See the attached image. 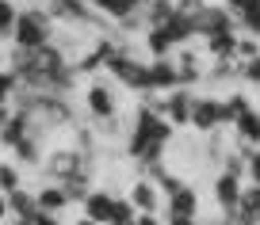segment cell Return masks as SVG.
Instances as JSON below:
<instances>
[{
    "label": "cell",
    "instance_id": "cb8c5ba5",
    "mask_svg": "<svg viewBox=\"0 0 260 225\" xmlns=\"http://www.w3.org/2000/svg\"><path fill=\"white\" fill-rule=\"evenodd\" d=\"M134 206H130V199H115V214H111V221L107 225H134Z\"/></svg>",
    "mask_w": 260,
    "mask_h": 225
},
{
    "label": "cell",
    "instance_id": "74e56055",
    "mask_svg": "<svg viewBox=\"0 0 260 225\" xmlns=\"http://www.w3.org/2000/svg\"><path fill=\"white\" fill-rule=\"evenodd\" d=\"M77 225H96V221H92V217H81V221H77Z\"/></svg>",
    "mask_w": 260,
    "mask_h": 225
},
{
    "label": "cell",
    "instance_id": "9a60e30c",
    "mask_svg": "<svg viewBox=\"0 0 260 225\" xmlns=\"http://www.w3.org/2000/svg\"><path fill=\"white\" fill-rule=\"evenodd\" d=\"M8 210H12L16 217H23V221H35V217H39V199H35V195H27L23 187H19V191L8 195Z\"/></svg>",
    "mask_w": 260,
    "mask_h": 225
},
{
    "label": "cell",
    "instance_id": "ab89813d",
    "mask_svg": "<svg viewBox=\"0 0 260 225\" xmlns=\"http://www.w3.org/2000/svg\"><path fill=\"white\" fill-rule=\"evenodd\" d=\"M92 4H100V0H92Z\"/></svg>",
    "mask_w": 260,
    "mask_h": 225
},
{
    "label": "cell",
    "instance_id": "8fae6325",
    "mask_svg": "<svg viewBox=\"0 0 260 225\" xmlns=\"http://www.w3.org/2000/svg\"><path fill=\"white\" fill-rule=\"evenodd\" d=\"M84 103H88V111L96 115L100 122H104V119H115V96H111V88H107V84H92L88 96H84Z\"/></svg>",
    "mask_w": 260,
    "mask_h": 225
},
{
    "label": "cell",
    "instance_id": "5b68a950",
    "mask_svg": "<svg viewBox=\"0 0 260 225\" xmlns=\"http://www.w3.org/2000/svg\"><path fill=\"white\" fill-rule=\"evenodd\" d=\"M222 31H237V19L230 16L226 8H211V4H207L203 16L195 19V34H207V39H211V34H222Z\"/></svg>",
    "mask_w": 260,
    "mask_h": 225
},
{
    "label": "cell",
    "instance_id": "836d02e7",
    "mask_svg": "<svg viewBox=\"0 0 260 225\" xmlns=\"http://www.w3.org/2000/svg\"><path fill=\"white\" fill-rule=\"evenodd\" d=\"M169 225H195V217H176V214H172Z\"/></svg>",
    "mask_w": 260,
    "mask_h": 225
},
{
    "label": "cell",
    "instance_id": "7402d4cb",
    "mask_svg": "<svg viewBox=\"0 0 260 225\" xmlns=\"http://www.w3.org/2000/svg\"><path fill=\"white\" fill-rule=\"evenodd\" d=\"M111 54H115V46H111V42H96V50H92V54L81 61V69H84V72L100 69V65H107V57H111Z\"/></svg>",
    "mask_w": 260,
    "mask_h": 225
},
{
    "label": "cell",
    "instance_id": "e0dca14e",
    "mask_svg": "<svg viewBox=\"0 0 260 225\" xmlns=\"http://www.w3.org/2000/svg\"><path fill=\"white\" fill-rule=\"evenodd\" d=\"M234 214H241L245 221L260 225V183H252L249 191H241V199H237V210Z\"/></svg>",
    "mask_w": 260,
    "mask_h": 225
},
{
    "label": "cell",
    "instance_id": "2e32d148",
    "mask_svg": "<svg viewBox=\"0 0 260 225\" xmlns=\"http://www.w3.org/2000/svg\"><path fill=\"white\" fill-rule=\"evenodd\" d=\"M157 27H161V31L169 34V42H172V46H180V42H187V39L195 34V27L187 23V19H180L176 12H169V16H165V19H161Z\"/></svg>",
    "mask_w": 260,
    "mask_h": 225
},
{
    "label": "cell",
    "instance_id": "f1b7e54d",
    "mask_svg": "<svg viewBox=\"0 0 260 225\" xmlns=\"http://www.w3.org/2000/svg\"><path fill=\"white\" fill-rule=\"evenodd\" d=\"M16 81H19L16 72H0V103H4V99L16 92Z\"/></svg>",
    "mask_w": 260,
    "mask_h": 225
},
{
    "label": "cell",
    "instance_id": "d590c367",
    "mask_svg": "<svg viewBox=\"0 0 260 225\" xmlns=\"http://www.w3.org/2000/svg\"><path fill=\"white\" fill-rule=\"evenodd\" d=\"M4 214H8V195L0 191V217H4Z\"/></svg>",
    "mask_w": 260,
    "mask_h": 225
},
{
    "label": "cell",
    "instance_id": "4316f807",
    "mask_svg": "<svg viewBox=\"0 0 260 225\" xmlns=\"http://www.w3.org/2000/svg\"><path fill=\"white\" fill-rule=\"evenodd\" d=\"M16 4L12 0H0V34H12V27H16Z\"/></svg>",
    "mask_w": 260,
    "mask_h": 225
},
{
    "label": "cell",
    "instance_id": "9c48e42d",
    "mask_svg": "<svg viewBox=\"0 0 260 225\" xmlns=\"http://www.w3.org/2000/svg\"><path fill=\"white\" fill-rule=\"evenodd\" d=\"M214 199H218V206L226 210H237V199H241V179H237V172H222L218 179H214Z\"/></svg>",
    "mask_w": 260,
    "mask_h": 225
},
{
    "label": "cell",
    "instance_id": "ba28073f",
    "mask_svg": "<svg viewBox=\"0 0 260 225\" xmlns=\"http://www.w3.org/2000/svg\"><path fill=\"white\" fill-rule=\"evenodd\" d=\"M226 12L237 16V23L249 34H260V0H226Z\"/></svg>",
    "mask_w": 260,
    "mask_h": 225
},
{
    "label": "cell",
    "instance_id": "30bf717a",
    "mask_svg": "<svg viewBox=\"0 0 260 225\" xmlns=\"http://www.w3.org/2000/svg\"><path fill=\"white\" fill-rule=\"evenodd\" d=\"M191 99H195V96H187L184 88H176V92H172L169 99H165L161 115H165V119L172 122V126H184V122L191 119Z\"/></svg>",
    "mask_w": 260,
    "mask_h": 225
},
{
    "label": "cell",
    "instance_id": "8d00e7d4",
    "mask_svg": "<svg viewBox=\"0 0 260 225\" xmlns=\"http://www.w3.org/2000/svg\"><path fill=\"white\" fill-rule=\"evenodd\" d=\"M130 8H146V0H126Z\"/></svg>",
    "mask_w": 260,
    "mask_h": 225
},
{
    "label": "cell",
    "instance_id": "83f0119b",
    "mask_svg": "<svg viewBox=\"0 0 260 225\" xmlns=\"http://www.w3.org/2000/svg\"><path fill=\"white\" fill-rule=\"evenodd\" d=\"M260 54V46L252 39H237V50H234V57H245V61H249V57H256Z\"/></svg>",
    "mask_w": 260,
    "mask_h": 225
},
{
    "label": "cell",
    "instance_id": "d6986e66",
    "mask_svg": "<svg viewBox=\"0 0 260 225\" xmlns=\"http://www.w3.org/2000/svg\"><path fill=\"white\" fill-rule=\"evenodd\" d=\"M234 130H237V137H241V141L260 145V111H252V107H249V111L234 122Z\"/></svg>",
    "mask_w": 260,
    "mask_h": 225
},
{
    "label": "cell",
    "instance_id": "ac0fdd59",
    "mask_svg": "<svg viewBox=\"0 0 260 225\" xmlns=\"http://www.w3.org/2000/svg\"><path fill=\"white\" fill-rule=\"evenodd\" d=\"M35 199H39V210H42V214H57V210H65V206H69V199H65L61 183H50V187H42V191L35 195Z\"/></svg>",
    "mask_w": 260,
    "mask_h": 225
},
{
    "label": "cell",
    "instance_id": "4fadbf2b",
    "mask_svg": "<svg viewBox=\"0 0 260 225\" xmlns=\"http://www.w3.org/2000/svg\"><path fill=\"white\" fill-rule=\"evenodd\" d=\"M195 206H199V195L191 187H180V191L169 195V217H195Z\"/></svg>",
    "mask_w": 260,
    "mask_h": 225
},
{
    "label": "cell",
    "instance_id": "8992f818",
    "mask_svg": "<svg viewBox=\"0 0 260 225\" xmlns=\"http://www.w3.org/2000/svg\"><path fill=\"white\" fill-rule=\"evenodd\" d=\"M187 122H191L195 130H203V134L214 130L222 122V99H191V119Z\"/></svg>",
    "mask_w": 260,
    "mask_h": 225
},
{
    "label": "cell",
    "instance_id": "d4e9b609",
    "mask_svg": "<svg viewBox=\"0 0 260 225\" xmlns=\"http://www.w3.org/2000/svg\"><path fill=\"white\" fill-rule=\"evenodd\" d=\"M12 149H16V157H19L23 164H35V161H39V149H35V137H31V134H27V137H19V141L12 145Z\"/></svg>",
    "mask_w": 260,
    "mask_h": 225
},
{
    "label": "cell",
    "instance_id": "d6a6232c",
    "mask_svg": "<svg viewBox=\"0 0 260 225\" xmlns=\"http://www.w3.org/2000/svg\"><path fill=\"white\" fill-rule=\"evenodd\" d=\"M134 225H161V221H157L153 214H138V217H134Z\"/></svg>",
    "mask_w": 260,
    "mask_h": 225
},
{
    "label": "cell",
    "instance_id": "7c38bea8",
    "mask_svg": "<svg viewBox=\"0 0 260 225\" xmlns=\"http://www.w3.org/2000/svg\"><path fill=\"white\" fill-rule=\"evenodd\" d=\"M111 214H115V199H111V195H107V191H88V195H84V217H92V221H111Z\"/></svg>",
    "mask_w": 260,
    "mask_h": 225
},
{
    "label": "cell",
    "instance_id": "1f68e13d",
    "mask_svg": "<svg viewBox=\"0 0 260 225\" xmlns=\"http://www.w3.org/2000/svg\"><path fill=\"white\" fill-rule=\"evenodd\" d=\"M31 225H57V214H42V210H39V217H35Z\"/></svg>",
    "mask_w": 260,
    "mask_h": 225
},
{
    "label": "cell",
    "instance_id": "f35d334b",
    "mask_svg": "<svg viewBox=\"0 0 260 225\" xmlns=\"http://www.w3.org/2000/svg\"><path fill=\"white\" fill-rule=\"evenodd\" d=\"M16 225H31V221H23V217H16Z\"/></svg>",
    "mask_w": 260,
    "mask_h": 225
},
{
    "label": "cell",
    "instance_id": "4dcf8cb0",
    "mask_svg": "<svg viewBox=\"0 0 260 225\" xmlns=\"http://www.w3.org/2000/svg\"><path fill=\"white\" fill-rule=\"evenodd\" d=\"M249 176H252V183H260V153L249 157Z\"/></svg>",
    "mask_w": 260,
    "mask_h": 225
},
{
    "label": "cell",
    "instance_id": "277c9868",
    "mask_svg": "<svg viewBox=\"0 0 260 225\" xmlns=\"http://www.w3.org/2000/svg\"><path fill=\"white\" fill-rule=\"evenodd\" d=\"M46 168H50V176H54L57 183H65L69 176L84 172V157L77 153V149H54V153H50V161H46Z\"/></svg>",
    "mask_w": 260,
    "mask_h": 225
},
{
    "label": "cell",
    "instance_id": "52a82bcc",
    "mask_svg": "<svg viewBox=\"0 0 260 225\" xmlns=\"http://www.w3.org/2000/svg\"><path fill=\"white\" fill-rule=\"evenodd\" d=\"M149 88L153 92H165V88H180V72L176 65L169 61V57H157V61H149Z\"/></svg>",
    "mask_w": 260,
    "mask_h": 225
},
{
    "label": "cell",
    "instance_id": "603a6c76",
    "mask_svg": "<svg viewBox=\"0 0 260 225\" xmlns=\"http://www.w3.org/2000/svg\"><path fill=\"white\" fill-rule=\"evenodd\" d=\"M245 111H249V99H245V96H230V99H222V122H237Z\"/></svg>",
    "mask_w": 260,
    "mask_h": 225
},
{
    "label": "cell",
    "instance_id": "44dd1931",
    "mask_svg": "<svg viewBox=\"0 0 260 225\" xmlns=\"http://www.w3.org/2000/svg\"><path fill=\"white\" fill-rule=\"evenodd\" d=\"M146 46H149V54H153V57H169L172 42H169V34H165L161 27H149V31H146Z\"/></svg>",
    "mask_w": 260,
    "mask_h": 225
},
{
    "label": "cell",
    "instance_id": "3957f363",
    "mask_svg": "<svg viewBox=\"0 0 260 225\" xmlns=\"http://www.w3.org/2000/svg\"><path fill=\"white\" fill-rule=\"evenodd\" d=\"M107 69L119 77V84H126V88H146L149 92V65L138 61L134 54H126V50H115L111 57H107Z\"/></svg>",
    "mask_w": 260,
    "mask_h": 225
},
{
    "label": "cell",
    "instance_id": "484cf974",
    "mask_svg": "<svg viewBox=\"0 0 260 225\" xmlns=\"http://www.w3.org/2000/svg\"><path fill=\"white\" fill-rule=\"evenodd\" d=\"M19 187H23L19 183V172L12 168V164H0V191L12 195V191H19Z\"/></svg>",
    "mask_w": 260,
    "mask_h": 225
},
{
    "label": "cell",
    "instance_id": "6da1fadb",
    "mask_svg": "<svg viewBox=\"0 0 260 225\" xmlns=\"http://www.w3.org/2000/svg\"><path fill=\"white\" fill-rule=\"evenodd\" d=\"M23 115L31 122V134L39 130H54V126H69V107L54 96H31L23 103Z\"/></svg>",
    "mask_w": 260,
    "mask_h": 225
},
{
    "label": "cell",
    "instance_id": "5bb4252c",
    "mask_svg": "<svg viewBox=\"0 0 260 225\" xmlns=\"http://www.w3.org/2000/svg\"><path fill=\"white\" fill-rule=\"evenodd\" d=\"M130 206L142 210V214H153L157 210V187L149 179H138V183L130 187Z\"/></svg>",
    "mask_w": 260,
    "mask_h": 225
},
{
    "label": "cell",
    "instance_id": "7a4b0ae2",
    "mask_svg": "<svg viewBox=\"0 0 260 225\" xmlns=\"http://www.w3.org/2000/svg\"><path fill=\"white\" fill-rule=\"evenodd\" d=\"M12 34H16V46H23V50L46 46L50 42V16L46 12H19Z\"/></svg>",
    "mask_w": 260,
    "mask_h": 225
},
{
    "label": "cell",
    "instance_id": "ffe728a7",
    "mask_svg": "<svg viewBox=\"0 0 260 225\" xmlns=\"http://www.w3.org/2000/svg\"><path fill=\"white\" fill-rule=\"evenodd\" d=\"M234 50H237V31H222V34H211V39H207V54H214L218 61L234 57Z\"/></svg>",
    "mask_w": 260,
    "mask_h": 225
},
{
    "label": "cell",
    "instance_id": "f546056e",
    "mask_svg": "<svg viewBox=\"0 0 260 225\" xmlns=\"http://www.w3.org/2000/svg\"><path fill=\"white\" fill-rule=\"evenodd\" d=\"M245 77H249L252 84H260V54H256V57H249V61H245Z\"/></svg>",
    "mask_w": 260,
    "mask_h": 225
},
{
    "label": "cell",
    "instance_id": "e575fe53",
    "mask_svg": "<svg viewBox=\"0 0 260 225\" xmlns=\"http://www.w3.org/2000/svg\"><path fill=\"white\" fill-rule=\"evenodd\" d=\"M8 119H12V111H8V107H4V103H0V130L8 126Z\"/></svg>",
    "mask_w": 260,
    "mask_h": 225
}]
</instances>
